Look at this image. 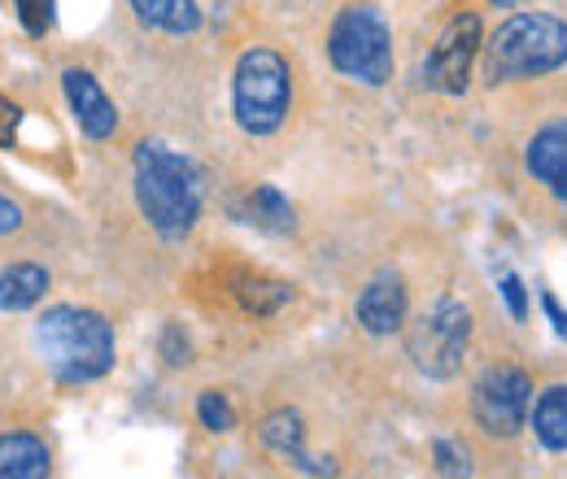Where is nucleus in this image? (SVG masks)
<instances>
[{
    "label": "nucleus",
    "instance_id": "6e6552de",
    "mask_svg": "<svg viewBox=\"0 0 567 479\" xmlns=\"http://www.w3.org/2000/svg\"><path fill=\"white\" fill-rule=\"evenodd\" d=\"M476 53H481V18L476 13H454L441 27V35H436V44L427 53L424 83L445 92V96H463Z\"/></svg>",
    "mask_w": 567,
    "mask_h": 479
},
{
    "label": "nucleus",
    "instance_id": "393cba45",
    "mask_svg": "<svg viewBox=\"0 0 567 479\" xmlns=\"http://www.w3.org/2000/svg\"><path fill=\"white\" fill-rule=\"evenodd\" d=\"M18 227H22V209L13 206V201H4V197H0V236H13Z\"/></svg>",
    "mask_w": 567,
    "mask_h": 479
},
{
    "label": "nucleus",
    "instance_id": "a211bd4d",
    "mask_svg": "<svg viewBox=\"0 0 567 479\" xmlns=\"http://www.w3.org/2000/svg\"><path fill=\"white\" fill-rule=\"evenodd\" d=\"M236 296L245 301V310H249V314H276L280 305L292 301V288L280 283V279H240Z\"/></svg>",
    "mask_w": 567,
    "mask_h": 479
},
{
    "label": "nucleus",
    "instance_id": "f8f14e48",
    "mask_svg": "<svg viewBox=\"0 0 567 479\" xmlns=\"http://www.w3.org/2000/svg\"><path fill=\"white\" fill-rule=\"evenodd\" d=\"M258 436H262V445L267 449H276L280 458H288L297 471H306V476H332L337 467H328V462H315L310 454H306V427H301V414L297 410H276L262 418V427H258Z\"/></svg>",
    "mask_w": 567,
    "mask_h": 479
},
{
    "label": "nucleus",
    "instance_id": "7ed1b4c3",
    "mask_svg": "<svg viewBox=\"0 0 567 479\" xmlns=\"http://www.w3.org/2000/svg\"><path fill=\"white\" fill-rule=\"evenodd\" d=\"M567 66V22L550 13H515L485 44V74L489 83L542 79Z\"/></svg>",
    "mask_w": 567,
    "mask_h": 479
},
{
    "label": "nucleus",
    "instance_id": "b1692460",
    "mask_svg": "<svg viewBox=\"0 0 567 479\" xmlns=\"http://www.w3.org/2000/svg\"><path fill=\"white\" fill-rule=\"evenodd\" d=\"M18 123H22L18 105H13L9 96H0V148H9V144H13V136H18Z\"/></svg>",
    "mask_w": 567,
    "mask_h": 479
},
{
    "label": "nucleus",
    "instance_id": "1a4fd4ad",
    "mask_svg": "<svg viewBox=\"0 0 567 479\" xmlns=\"http://www.w3.org/2000/svg\"><path fill=\"white\" fill-rule=\"evenodd\" d=\"M354 319L362 332L371 336H393L402 323H406V283L402 274L380 271L354 301Z\"/></svg>",
    "mask_w": 567,
    "mask_h": 479
},
{
    "label": "nucleus",
    "instance_id": "9d476101",
    "mask_svg": "<svg viewBox=\"0 0 567 479\" xmlns=\"http://www.w3.org/2000/svg\"><path fill=\"white\" fill-rule=\"evenodd\" d=\"M62 92L71 101L74 118H79V132L87 139H110L118 132V110H114V101L101 92V83L87 70L79 66L66 70L62 74Z\"/></svg>",
    "mask_w": 567,
    "mask_h": 479
},
{
    "label": "nucleus",
    "instance_id": "2eb2a0df",
    "mask_svg": "<svg viewBox=\"0 0 567 479\" xmlns=\"http://www.w3.org/2000/svg\"><path fill=\"white\" fill-rule=\"evenodd\" d=\"M132 9L144 27L166 31V35H193L202 27L197 0H132Z\"/></svg>",
    "mask_w": 567,
    "mask_h": 479
},
{
    "label": "nucleus",
    "instance_id": "4468645a",
    "mask_svg": "<svg viewBox=\"0 0 567 479\" xmlns=\"http://www.w3.org/2000/svg\"><path fill=\"white\" fill-rule=\"evenodd\" d=\"M49 292V271L35 267V262H13L0 271V310L4 314H18V310H31L40 305Z\"/></svg>",
    "mask_w": 567,
    "mask_h": 479
},
{
    "label": "nucleus",
    "instance_id": "4be33fe9",
    "mask_svg": "<svg viewBox=\"0 0 567 479\" xmlns=\"http://www.w3.org/2000/svg\"><path fill=\"white\" fill-rule=\"evenodd\" d=\"M162 357H166V366H188V362H193V344H188L179 323H171V327L162 332Z\"/></svg>",
    "mask_w": 567,
    "mask_h": 479
},
{
    "label": "nucleus",
    "instance_id": "aec40b11",
    "mask_svg": "<svg viewBox=\"0 0 567 479\" xmlns=\"http://www.w3.org/2000/svg\"><path fill=\"white\" fill-rule=\"evenodd\" d=\"M13 9L22 18V27H27V35H35V40L53 27V0H13Z\"/></svg>",
    "mask_w": 567,
    "mask_h": 479
},
{
    "label": "nucleus",
    "instance_id": "0eeeda50",
    "mask_svg": "<svg viewBox=\"0 0 567 479\" xmlns=\"http://www.w3.org/2000/svg\"><path fill=\"white\" fill-rule=\"evenodd\" d=\"M528 406H533V379H528V371L506 366V362L489 366L476 379V388H472V414H476L481 431L502 436V440H511V436L524 431Z\"/></svg>",
    "mask_w": 567,
    "mask_h": 479
},
{
    "label": "nucleus",
    "instance_id": "dca6fc26",
    "mask_svg": "<svg viewBox=\"0 0 567 479\" xmlns=\"http://www.w3.org/2000/svg\"><path fill=\"white\" fill-rule=\"evenodd\" d=\"M533 431L550 454H567V384H555L533 406Z\"/></svg>",
    "mask_w": 567,
    "mask_h": 479
},
{
    "label": "nucleus",
    "instance_id": "9b49d317",
    "mask_svg": "<svg viewBox=\"0 0 567 479\" xmlns=\"http://www.w3.org/2000/svg\"><path fill=\"white\" fill-rule=\"evenodd\" d=\"M524 162H528V175H533L550 197L567 201V118L564 123L542 127V132L533 136V144H528Z\"/></svg>",
    "mask_w": 567,
    "mask_h": 479
},
{
    "label": "nucleus",
    "instance_id": "f257e3e1",
    "mask_svg": "<svg viewBox=\"0 0 567 479\" xmlns=\"http://www.w3.org/2000/svg\"><path fill=\"white\" fill-rule=\"evenodd\" d=\"M206 201V175L193 157L144 139L136 148V206L162 240H184Z\"/></svg>",
    "mask_w": 567,
    "mask_h": 479
},
{
    "label": "nucleus",
    "instance_id": "6ab92c4d",
    "mask_svg": "<svg viewBox=\"0 0 567 479\" xmlns=\"http://www.w3.org/2000/svg\"><path fill=\"white\" fill-rule=\"evenodd\" d=\"M197 418H202V427H210V431H231V427H236V410L227 406L223 393H202Z\"/></svg>",
    "mask_w": 567,
    "mask_h": 479
},
{
    "label": "nucleus",
    "instance_id": "f3484780",
    "mask_svg": "<svg viewBox=\"0 0 567 479\" xmlns=\"http://www.w3.org/2000/svg\"><path fill=\"white\" fill-rule=\"evenodd\" d=\"M245 222H254V227L280 236V231H292V206H288V197H284L280 188L262 184V188H254L249 201H245Z\"/></svg>",
    "mask_w": 567,
    "mask_h": 479
},
{
    "label": "nucleus",
    "instance_id": "39448f33",
    "mask_svg": "<svg viewBox=\"0 0 567 479\" xmlns=\"http://www.w3.org/2000/svg\"><path fill=\"white\" fill-rule=\"evenodd\" d=\"M328 58L346 79L384 87L393 79V31L375 4H346L328 31Z\"/></svg>",
    "mask_w": 567,
    "mask_h": 479
},
{
    "label": "nucleus",
    "instance_id": "f03ea898",
    "mask_svg": "<svg viewBox=\"0 0 567 479\" xmlns=\"http://www.w3.org/2000/svg\"><path fill=\"white\" fill-rule=\"evenodd\" d=\"M35 348L62 384H92L114 371V327L83 305L44 310L35 323Z\"/></svg>",
    "mask_w": 567,
    "mask_h": 479
},
{
    "label": "nucleus",
    "instance_id": "a878e982",
    "mask_svg": "<svg viewBox=\"0 0 567 479\" xmlns=\"http://www.w3.org/2000/svg\"><path fill=\"white\" fill-rule=\"evenodd\" d=\"M542 305H546V314L555 319V332H559V336H567V314H564V310H559V301H555V292H546V296H542Z\"/></svg>",
    "mask_w": 567,
    "mask_h": 479
},
{
    "label": "nucleus",
    "instance_id": "ddd939ff",
    "mask_svg": "<svg viewBox=\"0 0 567 479\" xmlns=\"http://www.w3.org/2000/svg\"><path fill=\"white\" fill-rule=\"evenodd\" d=\"M53 471L49 445L31 431H4L0 436V479H40Z\"/></svg>",
    "mask_w": 567,
    "mask_h": 479
},
{
    "label": "nucleus",
    "instance_id": "20e7f679",
    "mask_svg": "<svg viewBox=\"0 0 567 479\" xmlns=\"http://www.w3.org/2000/svg\"><path fill=\"white\" fill-rule=\"evenodd\" d=\"M292 110V70L271 49H249L231 74V114L245 136H276Z\"/></svg>",
    "mask_w": 567,
    "mask_h": 479
},
{
    "label": "nucleus",
    "instance_id": "412c9836",
    "mask_svg": "<svg viewBox=\"0 0 567 479\" xmlns=\"http://www.w3.org/2000/svg\"><path fill=\"white\" fill-rule=\"evenodd\" d=\"M432 454H436V471H441V476H472L467 449H458L454 440H436Z\"/></svg>",
    "mask_w": 567,
    "mask_h": 479
},
{
    "label": "nucleus",
    "instance_id": "5701e85b",
    "mask_svg": "<svg viewBox=\"0 0 567 479\" xmlns=\"http://www.w3.org/2000/svg\"><path fill=\"white\" fill-rule=\"evenodd\" d=\"M502 296H506V305H511V314L515 319H528V292H524V283H519V274H502Z\"/></svg>",
    "mask_w": 567,
    "mask_h": 479
},
{
    "label": "nucleus",
    "instance_id": "423d86ee",
    "mask_svg": "<svg viewBox=\"0 0 567 479\" xmlns=\"http://www.w3.org/2000/svg\"><path fill=\"white\" fill-rule=\"evenodd\" d=\"M467 341H472L467 305L454 301V296H441L424 319L411 327L406 353H411V362L420 366V375H427V379H454L458 366H463Z\"/></svg>",
    "mask_w": 567,
    "mask_h": 479
}]
</instances>
